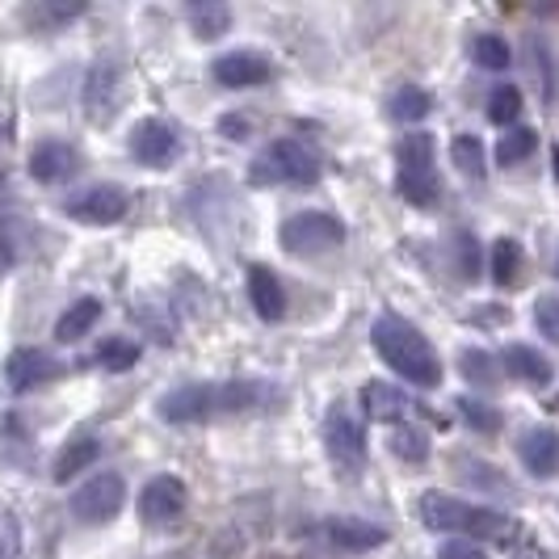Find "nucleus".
<instances>
[{"instance_id": "nucleus-39", "label": "nucleus", "mask_w": 559, "mask_h": 559, "mask_svg": "<svg viewBox=\"0 0 559 559\" xmlns=\"http://www.w3.org/2000/svg\"><path fill=\"white\" fill-rule=\"evenodd\" d=\"M219 131H224L227 140H245V131H249V127H245V118H224V122H219Z\"/></svg>"}, {"instance_id": "nucleus-25", "label": "nucleus", "mask_w": 559, "mask_h": 559, "mask_svg": "<svg viewBox=\"0 0 559 559\" xmlns=\"http://www.w3.org/2000/svg\"><path fill=\"white\" fill-rule=\"evenodd\" d=\"M388 450L404 463H425L429 459V438L420 433L417 425H395L392 438H388Z\"/></svg>"}, {"instance_id": "nucleus-10", "label": "nucleus", "mask_w": 559, "mask_h": 559, "mask_svg": "<svg viewBox=\"0 0 559 559\" xmlns=\"http://www.w3.org/2000/svg\"><path fill=\"white\" fill-rule=\"evenodd\" d=\"M122 97V68L114 59H97L84 76V114L93 122H110Z\"/></svg>"}, {"instance_id": "nucleus-43", "label": "nucleus", "mask_w": 559, "mask_h": 559, "mask_svg": "<svg viewBox=\"0 0 559 559\" xmlns=\"http://www.w3.org/2000/svg\"><path fill=\"white\" fill-rule=\"evenodd\" d=\"M556 408H559V404H556Z\"/></svg>"}, {"instance_id": "nucleus-13", "label": "nucleus", "mask_w": 559, "mask_h": 559, "mask_svg": "<svg viewBox=\"0 0 559 559\" xmlns=\"http://www.w3.org/2000/svg\"><path fill=\"white\" fill-rule=\"evenodd\" d=\"M518 454H522V463H526V472L538 479L556 476L559 472V433L551 425H534L522 433V442H518Z\"/></svg>"}, {"instance_id": "nucleus-31", "label": "nucleus", "mask_w": 559, "mask_h": 559, "mask_svg": "<svg viewBox=\"0 0 559 559\" xmlns=\"http://www.w3.org/2000/svg\"><path fill=\"white\" fill-rule=\"evenodd\" d=\"M97 358L106 370H131V366L140 362V345L135 341H122V336H110L102 349H97Z\"/></svg>"}, {"instance_id": "nucleus-12", "label": "nucleus", "mask_w": 559, "mask_h": 559, "mask_svg": "<svg viewBox=\"0 0 559 559\" xmlns=\"http://www.w3.org/2000/svg\"><path fill=\"white\" fill-rule=\"evenodd\" d=\"M131 156L147 168H165L173 156H177V135L173 127L160 122V118H143L140 127L131 131Z\"/></svg>"}, {"instance_id": "nucleus-3", "label": "nucleus", "mask_w": 559, "mask_h": 559, "mask_svg": "<svg viewBox=\"0 0 559 559\" xmlns=\"http://www.w3.org/2000/svg\"><path fill=\"white\" fill-rule=\"evenodd\" d=\"M420 522L429 531H442V534H463V538H497L504 543L513 534V522L497 513V509H479V504H467L450 492H425L417 501Z\"/></svg>"}, {"instance_id": "nucleus-40", "label": "nucleus", "mask_w": 559, "mask_h": 559, "mask_svg": "<svg viewBox=\"0 0 559 559\" xmlns=\"http://www.w3.org/2000/svg\"><path fill=\"white\" fill-rule=\"evenodd\" d=\"M551 168H556V181H559V147H556V156H551Z\"/></svg>"}, {"instance_id": "nucleus-1", "label": "nucleus", "mask_w": 559, "mask_h": 559, "mask_svg": "<svg viewBox=\"0 0 559 559\" xmlns=\"http://www.w3.org/2000/svg\"><path fill=\"white\" fill-rule=\"evenodd\" d=\"M261 400V383L249 379H231V383H190V388H177L168 392L156 413L168 425H194V420L211 417H231V413H249Z\"/></svg>"}, {"instance_id": "nucleus-33", "label": "nucleus", "mask_w": 559, "mask_h": 559, "mask_svg": "<svg viewBox=\"0 0 559 559\" xmlns=\"http://www.w3.org/2000/svg\"><path fill=\"white\" fill-rule=\"evenodd\" d=\"M522 114V93L513 88V84H504V88H497L492 97H488V118L497 122V127H504V122H513Z\"/></svg>"}, {"instance_id": "nucleus-42", "label": "nucleus", "mask_w": 559, "mask_h": 559, "mask_svg": "<svg viewBox=\"0 0 559 559\" xmlns=\"http://www.w3.org/2000/svg\"><path fill=\"white\" fill-rule=\"evenodd\" d=\"M0 559H9V551H4V547H0Z\"/></svg>"}, {"instance_id": "nucleus-20", "label": "nucleus", "mask_w": 559, "mask_h": 559, "mask_svg": "<svg viewBox=\"0 0 559 559\" xmlns=\"http://www.w3.org/2000/svg\"><path fill=\"white\" fill-rule=\"evenodd\" d=\"M102 454V442L93 438V433H81V438H72L68 447L56 454V467H51V479L56 484H68V479H76L81 472L93 467V459Z\"/></svg>"}, {"instance_id": "nucleus-29", "label": "nucleus", "mask_w": 559, "mask_h": 559, "mask_svg": "<svg viewBox=\"0 0 559 559\" xmlns=\"http://www.w3.org/2000/svg\"><path fill=\"white\" fill-rule=\"evenodd\" d=\"M429 93L425 88H417V84H404L400 93L392 97V118H400V122H420L425 114H429Z\"/></svg>"}, {"instance_id": "nucleus-27", "label": "nucleus", "mask_w": 559, "mask_h": 559, "mask_svg": "<svg viewBox=\"0 0 559 559\" xmlns=\"http://www.w3.org/2000/svg\"><path fill=\"white\" fill-rule=\"evenodd\" d=\"M522 261H526V257H522V245H518V240H509V236L497 240V245H492V257H488V265H492V282L509 286V282L518 278Z\"/></svg>"}, {"instance_id": "nucleus-38", "label": "nucleus", "mask_w": 559, "mask_h": 559, "mask_svg": "<svg viewBox=\"0 0 559 559\" xmlns=\"http://www.w3.org/2000/svg\"><path fill=\"white\" fill-rule=\"evenodd\" d=\"M534 56H538V68H543V106H551L556 102V81H551V56H547V47L543 43H534Z\"/></svg>"}, {"instance_id": "nucleus-17", "label": "nucleus", "mask_w": 559, "mask_h": 559, "mask_svg": "<svg viewBox=\"0 0 559 559\" xmlns=\"http://www.w3.org/2000/svg\"><path fill=\"white\" fill-rule=\"evenodd\" d=\"M501 366L518 383H526V388H547V383L556 379L551 362H547L538 349H531V345H509L501 354Z\"/></svg>"}, {"instance_id": "nucleus-9", "label": "nucleus", "mask_w": 559, "mask_h": 559, "mask_svg": "<svg viewBox=\"0 0 559 559\" xmlns=\"http://www.w3.org/2000/svg\"><path fill=\"white\" fill-rule=\"evenodd\" d=\"M63 211L88 227H110L127 215V194L118 186H88L81 194H72L63 202Z\"/></svg>"}, {"instance_id": "nucleus-36", "label": "nucleus", "mask_w": 559, "mask_h": 559, "mask_svg": "<svg viewBox=\"0 0 559 559\" xmlns=\"http://www.w3.org/2000/svg\"><path fill=\"white\" fill-rule=\"evenodd\" d=\"M81 0H63V4H43V9H34V22H43V26H59V22H72V17H81Z\"/></svg>"}, {"instance_id": "nucleus-4", "label": "nucleus", "mask_w": 559, "mask_h": 559, "mask_svg": "<svg viewBox=\"0 0 559 559\" xmlns=\"http://www.w3.org/2000/svg\"><path fill=\"white\" fill-rule=\"evenodd\" d=\"M395 160H400V194L408 198L413 206H433L442 194V177H438V143L429 131H413L404 135L395 147Z\"/></svg>"}, {"instance_id": "nucleus-11", "label": "nucleus", "mask_w": 559, "mask_h": 559, "mask_svg": "<svg viewBox=\"0 0 559 559\" xmlns=\"http://www.w3.org/2000/svg\"><path fill=\"white\" fill-rule=\"evenodd\" d=\"M186 484L177 476H156V479H147L143 484V492H140V518L143 522H173L181 509H186Z\"/></svg>"}, {"instance_id": "nucleus-26", "label": "nucleus", "mask_w": 559, "mask_h": 559, "mask_svg": "<svg viewBox=\"0 0 559 559\" xmlns=\"http://www.w3.org/2000/svg\"><path fill=\"white\" fill-rule=\"evenodd\" d=\"M534 147H538V131H534V127H518V131L501 135L492 156H497V165H522Z\"/></svg>"}, {"instance_id": "nucleus-23", "label": "nucleus", "mask_w": 559, "mask_h": 559, "mask_svg": "<svg viewBox=\"0 0 559 559\" xmlns=\"http://www.w3.org/2000/svg\"><path fill=\"white\" fill-rule=\"evenodd\" d=\"M186 22L194 26V34L202 43H211V38H219L227 26H231V13H227V4H215V0H198L186 9Z\"/></svg>"}, {"instance_id": "nucleus-34", "label": "nucleus", "mask_w": 559, "mask_h": 559, "mask_svg": "<svg viewBox=\"0 0 559 559\" xmlns=\"http://www.w3.org/2000/svg\"><path fill=\"white\" fill-rule=\"evenodd\" d=\"M454 257H459V265H463V278L476 282L479 270H484V261H479V245L472 231H454Z\"/></svg>"}, {"instance_id": "nucleus-24", "label": "nucleus", "mask_w": 559, "mask_h": 559, "mask_svg": "<svg viewBox=\"0 0 559 559\" xmlns=\"http://www.w3.org/2000/svg\"><path fill=\"white\" fill-rule=\"evenodd\" d=\"M450 160H454V168L463 173V177H472V181H479L484 173H488V152H484V143L476 140V135H454V143H450Z\"/></svg>"}, {"instance_id": "nucleus-41", "label": "nucleus", "mask_w": 559, "mask_h": 559, "mask_svg": "<svg viewBox=\"0 0 559 559\" xmlns=\"http://www.w3.org/2000/svg\"><path fill=\"white\" fill-rule=\"evenodd\" d=\"M518 559H543V556H538V551H526V556H518Z\"/></svg>"}, {"instance_id": "nucleus-30", "label": "nucleus", "mask_w": 559, "mask_h": 559, "mask_svg": "<svg viewBox=\"0 0 559 559\" xmlns=\"http://www.w3.org/2000/svg\"><path fill=\"white\" fill-rule=\"evenodd\" d=\"M459 366H463V374L476 383V388H497V362H492V354H484V349H463L459 354Z\"/></svg>"}, {"instance_id": "nucleus-19", "label": "nucleus", "mask_w": 559, "mask_h": 559, "mask_svg": "<svg viewBox=\"0 0 559 559\" xmlns=\"http://www.w3.org/2000/svg\"><path fill=\"white\" fill-rule=\"evenodd\" d=\"M72 168H76V152L68 147V143L59 140H47L34 147V156H29V177L34 181H63V177H72Z\"/></svg>"}, {"instance_id": "nucleus-16", "label": "nucleus", "mask_w": 559, "mask_h": 559, "mask_svg": "<svg viewBox=\"0 0 559 559\" xmlns=\"http://www.w3.org/2000/svg\"><path fill=\"white\" fill-rule=\"evenodd\" d=\"M249 299L261 320H282L286 316V290H282V282L274 278L270 265H249Z\"/></svg>"}, {"instance_id": "nucleus-28", "label": "nucleus", "mask_w": 559, "mask_h": 559, "mask_svg": "<svg viewBox=\"0 0 559 559\" xmlns=\"http://www.w3.org/2000/svg\"><path fill=\"white\" fill-rule=\"evenodd\" d=\"M472 59H476V68L504 72L509 68V43H504L501 34H479L476 43H472Z\"/></svg>"}, {"instance_id": "nucleus-5", "label": "nucleus", "mask_w": 559, "mask_h": 559, "mask_svg": "<svg viewBox=\"0 0 559 559\" xmlns=\"http://www.w3.org/2000/svg\"><path fill=\"white\" fill-rule=\"evenodd\" d=\"M316 177H320V156L304 140H278L261 160H252V173H249L252 186H270V181L311 186Z\"/></svg>"}, {"instance_id": "nucleus-35", "label": "nucleus", "mask_w": 559, "mask_h": 559, "mask_svg": "<svg viewBox=\"0 0 559 559\" xmlns=\"http://www.w3.org/2000/svg\"><path fill=\"white\" fill-rule=\"evenodd\" d=\"M534 324H538V333L547 336L551 345H559V299L556 295H538V299H534Z\"/></svg>"}, {"instance_id": "nucleus-8", "label": "nucleus", "mask_w": 559, "mask_h": 559, "mask_svg": "<svg viewBox=\"0 0 559 559\" xmlns=\"http://www.w3.org/2000/svg\"><path fill=\"white\" fill-rule=\"evenodd\" d=\"M122 501H127V484L118 472H102V476H93L88 484L76 488V497H72V518L84 522V526H106L114 522L118 513H122Z\"/></svg>"}, {"instance_id": "nucleus-6", "label": "nucleus", "mask_w": 559, "mask_h": 559, "mask_svg": "<svg viewBox=\"0 0 559 559\" xmlns=\"http://www.w3.org/2000/svg\"><path fill=\"white\" fill-rule=\"evenodd\" d=\"M341 245H345V227L324 211H299L282 224V249L290 257H320V252H333Z\"/></svg>"}, {"instance_id": "nucleus-15", "label": "nucleus", "mask_w": 559, "mask_h": 559, "mask_svg": "<svg viewBox=\"0 0 559 559\" xmlns=\"http://www.w3.org/2000/svg\"><path fill=\"white\" fill-rule=\"evenodd\" d=\"M4 374H9V388H13V392H29V388L56 379L59 362L51 354H43V349H17V354L9 358V366H4Z\"/></svg>"}, {"instance_id": "nucleus-2", "label": "nucleus", "mask_w": 559, "mask_h": 559, "mask_svg": "<svg viewBox=\"0 0 559 559\" xmlns=\"http://www.w3.org/2000/svg\"><path fill=\"white\" fill-rule=\"evenodd\" d=\"M370 341H374V354L392 366L400 379H408L417 388H438L442 383V362H438L433 345L404 316H379L374 329H370Z\"/></svg>"}, {"instance_id": "nucleus-14", "label": "nucleus", "mask_w": 559, "mask_h": 559, "mask_svg": "<svg viewBox=\"0 0 559 559\" xmlns=\"http://www.w3.org/2000/svg\"><path fill=\"white\" fill-rule=\"evenodd\" d=\"M270 59L257 56V51H231V56L215 59V81L224 88H252V84L270 81Z\"/></svg>"}, {"instance_id": "nucleus-21", "label": "nucleus", "mask_w": 559, "mask_h": 559, "mask_svg": "<svg viewBox=\"0 0 559 559\" xmlns=\"http://www.w3.org/2000/svg\"><path fill=\"white\" fill-rule=\"evenodd\" d=\"M102 320V304L88 295V299H76L72 308L59 316L56 324V341H63V345H72V341H81V336H88V329Z\"/></svg>"}, {"instance_id": "nucleus-22", "label": "nucleus", "mask_w": 559, "mask_h": 559, "mask_svg": "<svg viewBox=\"0 0 559 559\" xmlns=\"http://www.w3.org/2000/svg\"><path fill=\"white\" fill-rule=\"evenodd\" d=\"M362 404H366V413H370V417H374V420H383V425H392V420L404 417V408H408V395H404V392H395L392 383H366Z\"/></svg>"}, {"instance_id": "nucleus-37", "label": "nucleus", "mask_w": 559, "mask_h": 559, "mask_svg": "<svg viewBox=\"0 0 559 559\" xmlns=\"http://www.w3.org/2000/svg\"><path fill=\"white\" fill-rule=\"evenodd\" d=\"M438 559H488V556H484V547L467 543V538H450V543H442Z\"/></svg>"}, {"instance_id": "nucleus-32", "label": "nucleus", "mask_w": 559, "mask_h": 559, "mask_svg": "<svg viewBox=\"0 0 559 559\" xmlns=\"http://www.w3.org/2000/svg\"><path fill=\"white\" fill-rule=\"evenodd\" d=\"M459 404V417L463 420H472L479 433H497L504 420H501V413L492 408V404H479V400H472V395H463V400H454Z\"/></svg>"}, {"instance_id": "nucleus-7", "label": "nucleus", "mask_w": 559, "mask_h": 559, "mask_svg": "<svg viewBox=\"0 0 559 559\" xmlns=\"http://www.w3.org/2000/svg\"><path fill=\"white\" fill-rule=\"evenodd\" d=\"M324 450H329V459H333V467L341 472V479L362 476L366 433H362V425L349 417L345 404H333L329 417H324Z\"/></svg>"}, {"instance_id": "nucleus-18", "label": "nucleus", "mask_w": 559, "mask_h": 559, "mask_svg": "<svg viewBox=\"0 0 559 559\" xmlns=\"http://www.w3.org/2000/svg\"><path fill=\"white\" fill-rule=\"evenodd\" d=\"M329 538L341 551H379L388 543V531L374 522H358V518H333L329 522Z\"/></svg>"}]
</instances>
